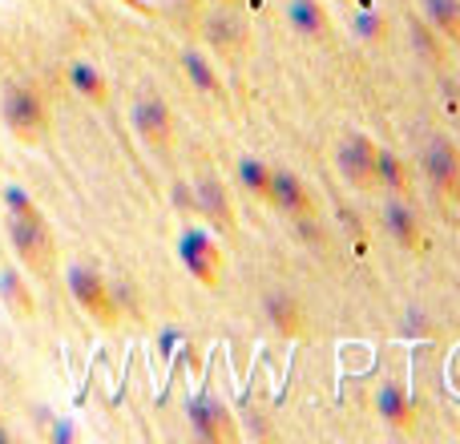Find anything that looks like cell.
<instances>
[{"mask_svg": "<svg viewBox=\"0 0 460 444\" xmlns=\"http://www.w3.org/2000/svg\"><path fill=\"white\" fill-rule=\"evenodd\" d=\"M380 191H388L392 199H408V170L400 162V154L380 146Z\"/></svg>", "mask_w": 460, "mask_h": 444, "instance_id": "20", "label": "cell"}, {"mask_svg": "<svg viewBox=\"0 0 460 444\" xmlns=\"http://www.w3.org/2000/svg\"><path fill=\"white\" fill-rule=\"evenodd\" d=\"M69 85L93 105L110 102V81H105V73L97 69V65H89V61H73L69 65Z\"/></svg>", "mask_w": 460, "mask_h": 444, "instance_id": "17", "label": "cell"}, {"mask_svg": "<svg viewBox=\"0 0 460 444\" xmlns=\"http://www.w3.org/2000/svg\"><path fill=\"white\" fill-rule=\"evenodd\" d=\"M178 259H182V267L190 271L194 279H199L202 287H223V251H218L215 243V230L210 226H186L182 238H178Z\"/></svg>", "mask_w": 460, "mask_h": 444, "instance_id": "4", "label": "cell"}, {"mask_svg": "<svg viewBox=\"0 0 460 444\" xmlns=\"http://www.w3.org/2000/svg\"><path fill=\"white\" fill-rule=\"evenodd\" d=\"M384 222H388V235L396 238V246H404V251H420V218L412 215V207H408L404 199H388Z\"/></svg>", "mask_w": 460, "mask_h": 444, "instance_id": "14", "label": "cell"}, {"mask_svg": "<svg viewBox=\"0 0 460 444\" xmlns=\"http://www.w3.org/2000/svg\"><path fill=\"white\" fill-rule=\"evenodd\" d=\"M215 4H234V8H238V4H243V0H215Z\"/></svg>", "mask_w": 460, "mask_h": 444, "instance_id": "23", "label": "cell"}, {"mask_svg": "<svg viewBox=\"0 0 460 444\" xmlns=\"http://www.w3.org/2000/svg\"><path fill=\"white\" fill-rule=\"evenodd\" d=\"M343 4H348V0H343Z\"/></svg>", "mask_w": 460, "mask_h": 444, "instance_id": "24", "label": "cell"}, {"mask_svg": "<svg viewBox=\"0 0 460 444\" xmlns=\"http://www.w3.org/2000/svg\"><path fill=\"white\" fill-rule=\"evenodd\" d=\"M335 166L351 191H380V146L359 129H348L335 146Z\"/></svg>", "mask_w": 460, "mask_h": 444, "instance_id": "3", "label": "cell"}, {"mask_svg": "<svg viewBox=\"0 0 460 444\" xmlns=\"http://www.w3.org/2000/svg\"><path fill=\"white\" fill-rule=\"evenodd\" d=\"M69 291H73V299L81 303V311L93 315V324H102V327L118 324V303H113V295H110V283H105L93 267H73Z\"/></svg>", "mask_w": 460, "mask_h": 444, "instance_id": "7", "label": "cell"}, {"mask_svg": "<svg viewBox=\"0 0 460 444\" xmlns=\"http://www.w3.org/2000/svg\"><path fill=\"white\" fill-rule=\"evenodd\" d=\"M194 210L207 218V226L215 235H234V207H230V194H226V182L218 174H199L194 182Z\"/></svg>", "mask_w": 460, "mask_h": 444, "instance_id": "8", "label": "cell"}, {"mask_svg": "<svg viewBox=\"0 0 460 444\" xmlns=\"http://www.w3.org/2000/svg\"><path fill=\"white\" fill-rule=\"evenodd\" d=\"M207 45L215 49L218 57H238L251 45V32H246V21L234 13V4H218V13L207 16Z\"/></svg>", "mask_w": 460, "mask_h": 444, "instance_id": "10", "label": "cell"}, {"mask_svg": "<svg viewBox=\"0 0 460 444\" xmlns=\"http://www.w3.org/2000/svg\"><path fill=\"white\" fill-rule=\"evenodd\" d=\"M190 421H194V432H199L202 440H210V444H230V440H238L234 416H230L226 408L218 404V400H210V396L194 400V404H190Z\"/></svg>", "mask_w": 460, "mask_h": 444, "instance_id": "11", "label": "cell"}, {"mask_svg": "<svg viewBox=\"0 0 460 444\" xmlns=\"http://www.w3.org/2000/svg\"><path fill=\"white\" fill-rule=\"evenodd\" d=\"M287 24H291L295 37H303V40L332 37V16H327L323 0H291V4H287Z\"/></svg>", "mask_w": 460, "mask_h": 444, "instance_id": "12", "label": "cell"}, {"mask_svg": "<svg viewBox=\"0 0 460 444\" xmlns=\"http://www.w3.org/2000/svg\"><path fill=\"white\" fill-rule=\"evenodd\" d=\"M4 299H8V307L16 311V319H29L32 315V295H29V287L21 283V275H13V271H4Z\"/></svg>", "mask_w": 460, "mask_h": 444, "instance_id": "22", "label": "cell"}, {"mask_svg": "<svg viewBox=\"0 0 460 444\" xmlns=\"http://www.w3.org/2000/svg\"><path fill=\"white\" fill-rule=\"evenodd\" d=\"M270 178H275V166L262 158H243L238 162V182H243V191L251 194V199L267 202L270 207Z\"/></svg>", "mask_w": 460, "mask_h": 444, "instance_id": "19", "label": "cell"}, {"mask_svg": "<svg viewBox=\"0 0 460 444\" xmlns=\"http://www.w3.org/2000/svg\"><path fill=\"white\" fill-rule=\"evenodd\" d=\"M129 118H134V129L146 142V150H154V154L174 150V113H170V105L158 93H137Z\"/></svg>", "mask_w": 460, "mask_h": 444, "instance_id": "5", "label": "cell"}, {"mask_svg": "<svg viewBox=\"0 0 460 444\" xmlns=\"http://www.w3.org/2000/svg\"><path fill=\"white\" fill-rule=\"evenodd\" d=\"M8 243H13L16 259L24 262V267L32 271V275L49 279L57 271V238H53V226L45 222L37 207H32L29 199H21V194H13L8 199Z\"/></svg>", "mask_w": 460, "mask_h": 444, "instance_id": "1", "label": "cell"}, {"mask_svg": "<svg viewBox=\"0 0 460 444\" xmlns=\"http://www.w3.org/2000/svg\"><path fill=\"white\" fill-rule=\"evenodd\" d=\"M420 170L440 194L460 199V146L453 138H445V134L429 138L420 150Z\"/></svg>", "mask_w": 460, "mask_h": 444, "instance_id": "6", "label": "cell"}, {"mask_svg": "<svg viewBox=\"0 0 460 444\" xmlns=\"http://www.w3.org/2000/svg\"><path fill=\"white\" fill-rule=\"evenodd\" d=\"M270 210H283L287 218H311L315 215V194L303 182L295 170L275 166V178H270Z\"/></svg>", "mask_w": 460, "mask_h": 444, "instance_id": "9", "label": "cell"}, {"mask_svg": "<svg viewBox=\"0 0 460 444\" xmlns=\"http://www.w3.org/2000/svg\"><path fill=\"white\" fill-rule=\"evenodd\" d=\"M267 319L275 324L279 335H287V340H299V335H307V311H303V303L295 299L291 291L267 295Z\"/></svg>", "mask_w": 460, "mask_h": 444, "instance_id": "13", "label": "cell"}, {"mask_svg": "<svg viewBox=\"0 0 460 444\" xmlns=\"http://www.w3.org/2000/svg\"><path fill=\"white\" fill-rule=\"evenodd\" d=\"M412 40H416V53H420L429 65H445V37H440L424 16L412 24Z\"/></svg>", "mask_w": 460, "mask_h": 444, "instance_id": "21", "label": "cell"}, {"mask_svg": "<svg viewBox=\"0 0 460 444\" xmlns=\"http://www.w3.org/2000/svg\"><path fill=\"white\" fill-rule=\"evenodd\" d=\"M182 69L199 93L223 97V77H218V69L210 65V53H202V49H182Z\"/></svg>", "mask_w": 460, "mask_h": 444, "instance_id": "16", "label": "cell"}, {"mask_svg": "<svg viewBox=\"0 0 460 444\" xmlns=\"http://www.w3.org/2000/svg\"><path fill=\"white\" fill-rule=\"evenodd\" d=\"M0 118H4L8 134L24 146H40L49 138V105L24 81H8L0 93Z\"/></svg>", "mask_w": 460, "mask_h": 444, "instance_id": "2", "label": "cell"}, {"mask_svg": "<svg viewBox=\"0 0 460 444\" xmlns=\"http://www.w3.org/2000/svg\"><path fill=\"white\" fill-rule=\"evenodd\" d=\"M420 16L445 40L460 45V0H420Z\"/></svg>", "mask_w": 460, "mask_h": 444, "instance_id": "18", "label": "cell"}, {"mask_svg": "<svg viewBox=\"0 0 460 444\" xmlns=\"http://www.w3.org/2000/svg\"><path fill=\"white\" fill-rule=\"evenodd\" d=\"M376 408H380V416L392 429H412L416 424V408H412V396H408L404 384H384L380 396H376Z\"/></svg>", "mask_w": 460, "mask_h": 444, "instance_id": "15", "label": "cell"}]
</instances>
